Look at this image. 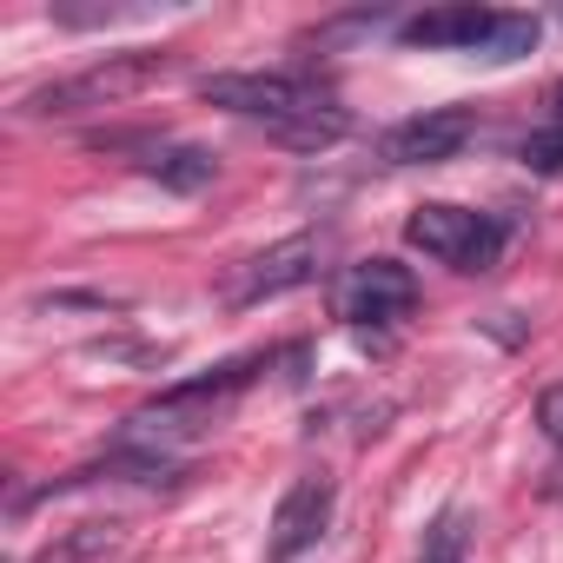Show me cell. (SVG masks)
I'll return each instance as SVG.
<instances>
[{
	"instance_id": "obj_3",
	"label": "cell",
	"mask_w": 563,
	"mask_h": 563,
	"mask_svg": "<svg viewBox=\"0 0 563 563\" xmlns=\"http://www.w3.org/2000/svg\"><path fill=\"white\" fill-rule=\"evenodd\" d=\"M405 239L424 252V258H438V265H457V272H490L497 265V252H504V225L497 219H484V212H464V206H418L411 219H405Z\"/></svg>"
},
{
	"instance_id": "obj_2",
	"label": "cell",
	"mask_w": 563,
	"mask_h": 563,
	"mask_svg": "<svg viewBox=\"0 0 563 563\" xmlns=\"http://www.w3.org/2000/svg\"><path fill=\"white\" fill-rule=\"evenodd\" d=\"M166 74V54H107V60H93L87 74H74V80H54V87H41L34 100H27V113H93V107H120V100H133V93H146L153 80Z\"/></svg>"
},
{
	"instance_id": "obj_13",
	"label": "cell",
	"mask_w": 563,
	"mask_h": 563,
	"mask_svg": "<svg viewBox=\"0 0 563 563\" xmlns=\"http://www.w3.org/2000/svg\"><path fill=\"white\" fill-rule=\"evenodd\" d=\"M550 126H563V87L550 93Z\"/></svg>"
},
{
	"instance_id": "obj_8",
	"label": "cell",
	"mask_w": 563,
	"mask_h": 563,
	"mask_svg": "<svg viewBox=\"0 0 563 563\" xmlns=\"http://www.w3.org/2000/svg\"><path fill=\"white\" fill-rule=\"evenodd\" d=\"M490 27H497V14H490V8H431V14H411L398 34H405V47H431V54H444V47L484 54Z\"/></svg>"
},
{
	"instance_id": "obj_5",
	"label": "cell",
	"mask_w": 563,
	"mask_h": 563,
	"mask_svg": "<svg viewBox=\"0 0 563 563\" xmlns=\"http://www.w3.org/2000/svg\"><path fill=\"white\" fill-rule=\"evenodd\" d=\"M312 272H319V239H312V232L278 239V245L252 252L245 265H232V278H225V306H265V299H278V292H299Z\"/></svg>"
},
{
	"instance_id": "obj_10",
	"label": "cell",
	"mask_w": 563,
	"mask_h": 563,
	"mask_svg": "<svg viewBox=\"0 0 563 563\" xmlns=\"http://www.w3.org/2000/svg\"><path fill=\"white\" fill-rule=\"evenodd\" d=\"M530 47H537V21L530 14H497V27H490V41H484L477 60H497L504 67V60H523Z\"/></svg>"
},
{
	"instance_id": "obj_11",
	"label": "cell",
	"mask_w": 563,
	"mask_h": 563,
	"mask_svg": "<svg viewBox=\"0 0 563 563\" xmlns=\"http://www.w3.org/2000/svg\"><path fill=\"white\" fill-rule=\"evenodd\" d=\"M523 166L530 173H563V126H537L523 140Z\"/></svg>"
},
{
	"instance_id": "obj_7",
	"label": "cell",
	"mask_w": 563,
	"mask_h": 563,
	"mask_svg": "<svg viewBox=\"0 0 563 563\" xmlns=\"http://www.w3.org/2000/svg\"><path fill=\"white\" fill-rule=\"evenodd\" d=\"M325 517H332V477L312 471V477H299L286 497H278V517H272V556H278V563H292L299 550H312L319 530H325Z\"/></svg>"
},
{
	"instance_id": "obj_1",
	"label": "cell",
	"mask_w": 563,
	"mask_h": 563,
	"mask_svg": "<svg viewBox=\"0 0 563 563\" xmlns=\"http://www.w3.org/2000/svg\"><path fill=\"white\" fill-rule=\"evenodd\" d=\"M199 100L225 107L239 120H265L272 140L306 126V120H319V113H332V100L312 80H299V74H212V80H199Z\"/></svg>"
},
{
	"instance_id": "obj_6",
	"label": "cell",
	"mask_w": 563,
	"mask_h": 563,
	"mask_svg": "<svg viewBox=\"0 0 563 563\" xmlns=\"http://www.w3.org/2000/svg\"><path fill=\"white\" fill-rule=\"evenodd\" d=\"M477 133V113L464 107H438V113H418L405 126L385 133V159L391 166H438V159H457Z\"/></svg>"
},
{
	"instance_id": "obj_4",
	"label": "cell",
	"mask_w": 563,
	"mask_h": 563,
	"mask_svg": "<svg viewBox=\"0 0 563 563\" xmlns=\"http://www.w3.org/2000/svg\"><path fill=\"white\" fill-rule=\"evenodd\" d=\"M411 306H418V278L398 258H365V265H352L332 286V312L345 325H391Z\"/></svg>"
},
{
	"instance_id": "obj_9",
	"label": "cell",
	"mask_w": 563,
	"mask_h": 563,
	"mask_svg": "<svg viewBox=\"0 0 563 563\" xmlns=\"http://www.w3.org/2000/svg\"><path fill=\"white\" fill-rule=\"evenodd\" d=\"M146 179H159L166 192H206V186L219 179V159H212L206 146H153Z\"/></svg>"
},
{
	"instance_id": "obj_12",
	"label": "cell",
	"mask_w": 563,
	"mask_h": 563,
	"mask_svg": "<svg viewBox=\"0 0 563 563\" xmlns=\"http://www.w3.org/2000/svg\"><path fill=\"white\" fill-rule=\"evenodd\" d=\"M537 431H543L550 444H563V385H550V391L537 398Z\"/></svg>"
}]
</instances>
